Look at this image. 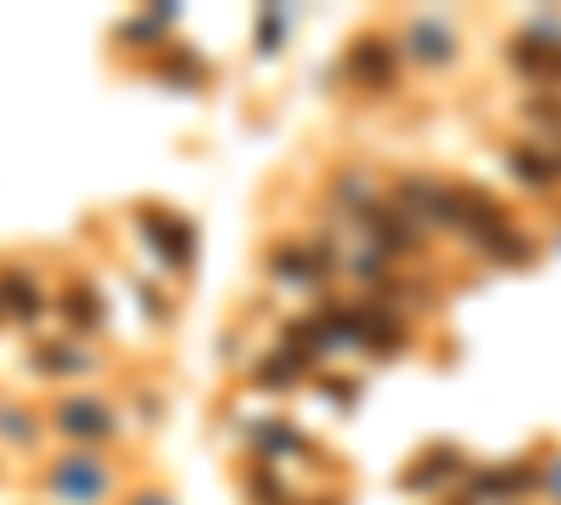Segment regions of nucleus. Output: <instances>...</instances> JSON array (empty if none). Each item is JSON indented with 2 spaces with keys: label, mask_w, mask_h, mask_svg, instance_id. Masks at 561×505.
Returning a JSON list of instances; mask_svg holds the SVG:
<instances>
[{
  "label": "nucleus",
  "mask_w": 561,
  "mask_h": 505,
  "mask_svg": "<svg viewBox=\"0 0 561 505\" xmlns=\"http://www.w3.org/2000/svg\"><path fill=\"white\" fill-rule=\"evenodd\" d=\"M147 505H158V500H147Z\"/></svg>",
  "instance_id": "nucleus-1"
}]
</instances>
